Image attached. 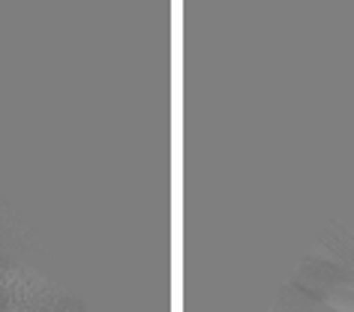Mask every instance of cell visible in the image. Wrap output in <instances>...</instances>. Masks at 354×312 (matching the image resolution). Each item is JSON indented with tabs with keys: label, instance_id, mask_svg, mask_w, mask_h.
Segmentation results:
<instances>
[{
	"label": "cell",
	"instance_id": "1",
	"mask_svg": "<svg viewBox=\"0 0 354 312\" xmlns=\"http://www.w3.org/2000/svg\"><path fill=\"white\" fill-rule=\"evenodd\" d=\"M354 282V235L342 222H330L318 244L304 255V261L295 267L288 285L300 294L324 303L336 288Z\"/></svg>",
	"mask_w": 354,
	"mask_h": 312
},
{
	"label": "cell",
	"instance_id": "2",
	"mask_svg": "<svg viewBox=\"0 0 354 312\" xmlns=\"http://www.w3.org/2000/svg\"><path fill=\"white\" fill-rule=\"evenodd\" d=\"M318 306V303L313 297H306V294H300L297 288H291V285H286V288L279 291V297L273 300V306L268 312H313Z\"/></svg>",
	"mask_w": 354,
	"mask_h": 312
}]
</instances>
